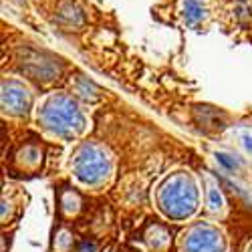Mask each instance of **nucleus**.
Listing matches in <instances>:
<instances>
[{"mask_svg": "<svg viewBox=\"0 0 252 252\" xmlns=\"http://www.w3.org/2000/svg\"><path fill=\"white\" fill-rule=\"evenodd\" d=\"M105 172V158L95 152H87L79 159V178L85 182H93L101 178Z\"/></svg>", "mask_w": 252, "mask_h": 252, "instance_id": "obj_4", "label": "nucleus"}, {"mask_svg": "<svg viewBox=\"0 0 252 252\" xmlns=\"http://www.w3.org/2000/svg\"><path fill=\"white\" fill-rule=\"evenodd\" d=\"M165 208L172 214H190L194 210V192L190 184H184L182 180H176L170 190L165 192Z\"/></svg>", "mask_w": 252, "mask_h": 252, "instance_id": "obj_3", "label": "nucleus"}, {"mask_svg": "<svg viewBox=\"0 0 252 252\" xmlns=\"http://www.w3.org/2000/svg\"><path fill=\"white\" fill-rule=\"evenodd\" d=\"M180 16L186 27L196 29L208 18V8L202 0H182L180 4Z\"/></svg>", "mask_w": 252, "mask_h": 252, "instance_id": "obj_5", "label": "nucleus"}, {"mask_svg": "<svg viewBox=\"0 0 252 252\" xmlns=\"http://www.w3.org/2000/svg\"><path fill=\"white\" fill-rule=\"evenodd\" d=\"M32 103V97H31V91L18 81H4L2 83V105L4 109L10 111V113H27L29 107Z\"/></svg>", "mask_w": 252, "mask_h": 252, "instance_id": "obj_2", "label": "nucleus"}, {"mask_svg": "<svg viewBox=\"0 0 252 252\" xmlns=\"http://www.w3.org/2000/svg\"><path fill=\"white\" fill-rule=\"evenodd\" d=\"M43 119L47 127L55 131H73L81 127L83 117L77 109V103L67 95H53L43 107Z\"/></svg>", "mask_w": 252, "mask_h": 252, "instance_id": "obj_1", "label": "nucleus"}, {"mask_svg": "<svg viewBox=\"0 0 252 252\" xmlns=\"http://www.w3.org/2000/svg\"><path fill=\"white\" fill-rule=\"evenodd\" d=\"M218 244L216 234L210 232H198L190 240V252H214Z\"/></svg>", "mask_w": 252, "mask_h": 252, "instance_id": "obj_6", "label": "nucleus"}, {"mask_svg": "<svg viewBox=\"0 0 252 252\" xmlns=\"http://www.w3.org/2000/svg\"><path fill=\"white\" fill-rule=\"evenodd\" d=\"M57 61H59V59H57ZM57 61H55V59H51L49 63H43V65H40V69H43V71H45V75H51V73H53L51 69H53V67L57 65ZM25 65H34V79H40V71H38V63H31V61L27 59V61H25Z\"/></svg>", "mask_w": 252, "mask_h": 252, "instance_id": "obj_7", "label": "nucleus"}]
</instances>
